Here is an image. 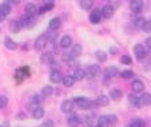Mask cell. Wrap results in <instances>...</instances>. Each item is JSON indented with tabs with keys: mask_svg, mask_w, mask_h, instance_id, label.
Segmentation results:
<instances>
[{
	"mask_svg": "<svg viewBox=\"0 0 151 127\" xmlns=\"http://www.w3.org/2000/svg\"><path fill=\"white\" fill-rule=\"evenodd\" d=\"M94 6V0H81V7L83 10H90Z\"/></svg>",
	"mask_w": 151,
	"mask_h": 127,
	"instance_id": "26",
	"label": "cell"
},
{
	"mask_svg": "<svg viewBox=\"0 0 151 127\" xmlns=\"http://www.w3.org/2000/svg\"><path fill=\"white\" fill-rule=\"evenodd\" d=\"M139 101H140V107H150L151 105V94L150 93H143V94L139 97Z\"/></svg>",
	"mask_w": 151,
	"mask_h": 127,
	"instance_id": "15",
	"label": "cell"
},
{
	"mask_svg": "<svg viewBox=\"0 0 151 127\" xmlns=\"http://www.w3.org/2000/svg\"><path fill=\"white\" fill-rule=\"evenodd\" d=\"M50 66V68H52V71H56V70H60V66H59V63H56L55 60H53L52 63L49 64Z\"/></svg>",
	"mask_w": 151,
	"mask_h": 127,
	"instance_id": "47",
	"label": "cell"
},
{
	"mask_svg": "<svg viewBox=\"0 0 151 127\" xmlns=\"http://www.w3.org/2000/svg\"><path fill=\"white\" fill-rule=\"evenodd\" d=\"M4 19H6V15H4V14H1V12H0V22H3Z\"/></svg>",
	"mask_w": 151,
	"mask_h": 127,
	"instance_id": "50",
	"label": "cell"
},
{
	"mask_svg": "<svg viewBox=\"0 0 151 127\" xmlns=\"http://www.w3.org/2000/svg\"><path fill=\"white\" fill-rule=\"evenodd\" d=\"M128 101H129V104L132 107H135V108H140V101H139V97H137L135 93H131V94L128 96Z\"/></svg>",
	"mask_w": 151,
	"mask_h": 127,
	"instance_id": "20",
	"label": "cell"
},
{
	"mask_svg": "<svg viewBox=\"0 0 151 127\" xmlns=\"http://www.w3.org/2000/svg\"><path fill=\"white\" fill-rule=\"evenodd\" d=\"M4 3H7L8 6H18L21 3V0H3Z\"/></svg>",
	"mask_w": 151,
	"mask_h": 127,
	"instance_id": "45",
	"label": "cell"
},
{
	"mask_svg": "<svg viewBox=\"0 0 151 127\" xmlns=\"http://www.w3.org/2000/svg\"><path fill=\"white\" fill-rule=\"evenodd\" d=\"M108 122H109V124H116L117 123V116L116 115H108Z\"/></svg>",
	"mask_w": 151,
	"mask_h": 127,
	"instance_id": "42",
	"label": "cell"
},
{
	"mask_svg": "<svg viewBox=\"0 0 151 127\" xmlns=\"http://www.w3.org/2000/svg\"><path fill=\"white\" fill-rule=\"evenodd\" d=\"M8 104V99L6 96H0V108H4V107Z\"/></svg>",
	"mask_w": 151,
	"mask_h": 127,
	"instance_id": "41",
	"label": "cell"
},
{
	"mask_svg": "<svg viewBox=\"0 0 151 127\" xmlns=\"http://www.w3.org/2000/svg\"><path fill=\"white\" fill-rule=\"evenodd\" d=\"M42 100H44V97H42V96H40V94H35V96H33L32 102H33V104H34V105H41Z\"/></svg>",
	"mask_w": 151,
	"mask_h": 127,
	"instance_id": "37",
	"label": "cell"
},
{
	"mask_svg": "<svg viewBox=\"0 0 151 127\" xmlns=\"http://www.w3.org/2000/svg\"><path fill=\"white\" fill-rule=\"evenodd\" d=\"M90 22L91 23H99L102 19V14H101V8H95V10H91L90 12Z\"/></svg>",
	"mask_w": 151,
	"mask_h": 127,
	"instance_id": "6",
	"label": "cell"
},
{
	"mask_svg": "<svg viewBox=\"0 0 151 127\" xmlns=\"http://www.w3.org/2000/svg\"><path fill=\"white\" fill-rule=\"evenodd\" d=\"M67 124L70 127H79V124H81V118L78 116V115H75V113H71L70 116L67 118Z\"/></svg>",
	"mask_w": 151,
	"mask_h": 127,
	"instance_id": "9",
	"label": "cell"
},
{
	"mask_svg": "<svg viewBox=\"0 0 151 127\" xmlns=\"http://www.w3.org/2000/svg\"><path fill=\"white\" fill-rule=\"evenodd\" d=\"M61 60L65 62V63H70V64L75 63V57L72 56V53H63V55H61Z\"/></svg>",
	"mask_w": 151,
	"mask_h": 127,
	"instance_id": "27",
	"label": "cell"
},
{
	"mask_svg": "<svg viewBox=\"0 0 151 127\" xmlns=\"http://www.w3.org/2000/svg\"><path fill=\"white\" fill-rule=\"evenodd\" d=\"M61 82H63V85L65 86V88H72L76 81H75V78L72 77V75H63Z\"/></svg>",
	"mask_w": 151,
	"mask_h": 127,
	"instance_id": "16",
	"label": "cell"
},
{
	"mask_svg": "<svg viewBox=\"0 0 151 127\" xmlns=\"http://www.w3.org/2000/svg\"><path fill=\"white\" fill-rule=\"evenodd\" d=\"M35 18L34 17H29V15H23V17L21 18V21H19V23H21L22 28H33V26L35 25Z\"/></svg>",
	"mask_w": 151,
	"mask_h": 127,
	"instance_id": "5",
	"label": "cell"
},
{
	"mask_svg": "<svg viewBox=\"0 0 151 127\" xmlns=\"http://www.w3.org/2000/svg\"><path fill=\"white\" fill-rule=\"evenodd\" d=\"M52 93H53L52 86H44V88H42V90H41V96H42V97H50V96H52Z\"/></svg>",
	"mask_w": 151,
	"mask_h": 127,
	"instance_id": "30",
	"label": "cell"
},
{
	"mask_svg": "<svg viewBox=\"0 0 151 127\" xmlns=\"http://www.w3.org/2000/svg\"><path fill=\"white\" fill-rule=\"evenodd\" d=\"M109 96L112 97V100H114V101H119V100H121V97H123V92L121 90H119V89H112L109 93Z\"/></svg>",
	"mask_w": 151,
	"mask_h": 127,
	"instance_id": "25",
	"label": "cell"
},
{
	"mask_svg": "<svg viewBox=\"0 0 151 127\" xmlns=\"http://www.w3.org/2000/svg\"><path fill=\"white\" fill-rule=\"evenodd\" d=\"M52 8H53V3L52 4H44L41 8H38L37 12H38V14H45V12H49Z\"/></svg>",
	"mask_w": 151,
	"mask_h": 127,
	"instance_id": "34",
	"label": "cell"
},
{
	"mask_svg": "<svg viewBox=\"0 0 151 127\" xmlns=\"http://www.w3.org/2000/svg\"><path fill=\"white\" fill-rule=\"evenodd\" d=\"M146 48L151 49V37H148V38L146 40Z\"/></svg>",
	"mask_w": 151,
	"mask_h": 127,
	"instance_id": "49",
	"label": "cell"
},
{
	"mask_svg": "<svg viewBox=\"0 0 151 127\" xmlns=\"http://www.w3.org/2000/svg\"><path fill=\"white\" fill-rule=\"evenodd\" d=\"M74 104L78 107V108H79V110H88V108L91 107L93 102L90 101L88 99H86V97H82V96H79V97H75Z\"/></svg>",
	"mask_w": 151,
	"mask_h": 127,
	"instance_id": "1",
	"label": "cell"
},
{
	"mask_svg": "<svg viewBox=\"0 0 151 127\" xmlns=\"http://www.w3.org/2000/svg\"><path fill=\"white\" fill-rule=\"evenodd\" d=\"M131 88H132V92L134 93H143L144 92V83L140 81V79H135L131 85Z\"/></svg>",
	"mask_w": 151,
	"mask_h": 127,
	"instance_id": "10",
	"label": "cell"
},
{
	"mask_svg": "<svg viewBox=\"0 0 151 127\" xmlns=\"http://www.w3.org/2000/svg\"><path fill=\"white\" fill-rule=\"evenodd\" d=\"M99 73H101V68H99L98 64H88L87 68L84 70V77L95 78L99 75Z\"/></svg>",
	"mask_w": 151,
	"mask_h": 127,
	"instance_id": "2",
	"label": "cell"
},
{
	"mask_svg": "<svg viewBox=\"0 0 151 127\" xmlns=\"http://www.w3.org/2000/svg\"><path fill=\"white\" fill-rule=\"evenodd\" d=\"M108 3H109L112 7H117L120 4V0H108Z\"/></svg>",
	"mask_w": 151,
	"mask_h": 127,
	"instance_id": "48",
	"label": "cell"
},
{
	"mask_svg": "<svg viewBox=\"0 0 151 127\" xmlns=\"http://www.w3.org/2000/svg\"><path fill=\"white\" fill-rule=\"evenodd\" d=\"M104 74H105V77H108V78H113L119 74V70H117V67H114V66H110V67L106 68Z\"/></svg>",
	"mask_w": 151,
	"mask_h": 127,
	"instance_id": "22",
	"label": "cell"
},
{
	"mask_svg": "<svg viewBox=\"0 0 151 127\" xmlns=\"http://www.w3.org/2000/svg\"><path fill=\"white\" fill-rule=\"evenodd\" d=\"M120 77L123 78V79H129V78L134 77V71H131V70H124L120 73Z\"/></svg>",
	"mask_w": 151,
	"mask_h": 127,
	"instance_id": "36",
	"label": "cell"
},
{
	"mask_svg": "<svg viewBox=\"0 0 151 127\" xmlns=\"http://www.w3.org/2000/svg\"><path fill=\"white\" fill-rule=\"evenodd\" d=\"M15 75H17V78H25V77H29V75L26 74V70H25V68H18L17 73H15Z\"/></svg>",
	"mask_w": 151,
	"mask_h": 127,
	"instance_id": "39",
	"label": "cell"
},
{
	"mask_svg": "<svg viewBox=\"0 0 151 127\" xmlns=\"http://www.w3.org/2000/svg\"><path fill=\"white\" fill-rule=\"evenodd\" d=\"M120 62L123 64H127V66H131V64H132V59H131L129 56H121Z\"/></svg>",
	"mask_w": 151,
	"mask_h": 127,
	"instance_id": "40",
	"label": "cell"
},
{
	"mask_svg": "<svg viewBox=\"0 0 151 127\" xmlns=\"http://www.w3.org/2000/svg\"><path fill=\"white\" fill-rule=\"evenodd\" d=\"M37 11H38V8L35 7V4H33V3H27L25 6V15L34 17V15L37 14Z\"/></svg>",
	"mask_w": 151,
	"mask_h": 127,
	"instance_id": "13",
	"label": "cell"
},
{
	"mask_svg": "<svg viewBox=\"0 0 151 127\" xmlns=\"http://www.w3.org/2000/svg\"><path fill=\"white\" fill-rule=\"evenodd\" d=\"M129 127H146V122L143 119H134L132 122L129 123Z\"/></svg>",
	"mask_w": 151,
	"mask_h": 127,
	"instance_id": "28",
	"label": "cell"
},
{
	"mask_svg": "<svg viewBox=\"0 0 151 127\" xmlns=\"http://www.w3.org/2000/svg\"><path fill=\"white\" fill-rule=\"evenodd\" d=\"M10 30L12 33H18L19 30L22 29V26H21V23H19V21H17V19H12V21L10 22Z\"/></svg>",
	"mask_w": 151,
	"mask_h": 127,
	"instance_id": "23",
	"label": "cell"
},
{
	"mask_svg": "<svg viewBox=\"0 0 151 127\" xmlns=\"http://www.w3.org/2000/svg\"><path fill=\"white\" fill-rule=\"evenodd\" d=\"M110 52H112L113 55H114V53H117V48H114V46H113V48H110Z\"/></svg>",
	"mask_w": 151,
	"mask_h": 127,
	"instance_id": "51",
	"label": "cell"
},
{
	"mask_svg": "<svg viewBox=\"0 0 151 127\" xmlns=\"http://www.w3.org/2000/svg\"><path fill=\"white\" fill-rule=\"evenodd\" d=\"M40 60H41V63L42 64H48L49 66L50 63H52L53 60V53L52 52H46V53H42L41 57H40Z\"/></svg>",
	"mask_w": 151,
	"mask_h": 127,
	"instance_id": "17",
	"label": "cell"
},
{
	"mask_svg": "<svg viewBox=\"0 0 151 127\" xmlns=\"http://www.w3.org/2000/svg\"><path fill=\"white\" fill-rule=\"evenodd\" d=\"M71 53H72V56L76 57L79 56L82 53V45L81 44H75V45H72V51H71Z\"/></svg>",
	"mask_w": 151,
	"mask_h": 127,
	"instance_id": "32",
	"label": "cell"
},
{
	"mask_svg": "<svg viewBox=\"0 0 151 127\" xmlns=\"http://www.w3.org/2000/svg\"><path fill=\"white\" fill-rule=\"evenodd\" d=\"M42 116H44V108L41 105H33V118L42 119Z\"/></svg>",
	"mask_w": 151,
	"mask_h": 127,
	"instance_id": "18",
	"label": "cell"
},
{
	"mask_svg": "<svg viewBox=\"0 0 151 127\" xmlns=\"http://www.w3.org/2000/svg\"><path fill=\"white\" fill-rule=\"evenodd\" d=\"M129 7L134 12H139L143 7V0H129Z\"/></svg>",
	"mask_w": 151,
	"mask_h": 127,
	"instance_id": "14",
	"label": "cell"
},
{
	"mask_svg": "<svg viewBox=\"0 0 151 127\" xmlns=\"http://www.w3.org/2000/svg\"><path fill=\"white\" fill-rule=\"evenodd\" d=\"M98 126H101V127L109 126V122H108V116H106V115H102V116L98 118Z\"/></svg>",
	"mask_w": 151,
	"mask_h": 127,
	"instance_id": "35",
	"label": "cell"
},
{
	"mask_svg": "<svg viewBox=\"0 0 151 127\" xmlns=\"http://www.w3.org/2000/svg\"><path fill=\"white\" fill-rule=\"evenodd\" d=\"M60 46L61 48H64V49H67V48H70V46H72V37L68 34L63 36L61 37V40H60Z\"/></svg>",
	"mask_w": 151,
	"mask_h": 127,
	"instance_id": "11",
	"label": "cell"
},
{
	"mask_svg": "<svg viewBox=\"0 0 151 127\" xmlns=\"http://www.w3.org/2000/svg\"><path fill=\"white\" fill-rule=\"evenodd\" d=\"M94 127H101V126H98V124H97V126H94Z\"/></svg>",
	"mask_w": 151,
	"mask_h": 127,
	"instance_id": "53",
	"label": "cell"
},
{
	"mask_svg": "<svg viewBox=\"0 0 151 127\" xmlns=\"http://www.w3.org/2000/svg\"><path fill=\"white\" fill-rule=\"evenodd\" d=\"M95 104L97 105H101V107H106L109 104V97L105 94H99L97 99H95Z\"/></svg>",
	"mask_w": 151,
	"mask_h": 127,
	"instance_id": "19",
	"label": "cell"
},
{
	"mask_svg": "<svg viewBox=\"0 0 151 127\" xmlns=\"http://www.w3.org/2000/svg\"><path fill=\"white\" fill-rule=\"evenodd\" d=\"M49 79H50V82H52V83H60V82H61V79H63V75H61L60 70L50 71Z\"/></svg>",
	"mask_w": 151,
	"mask_h": 127,
	"instance_id": "12",
	"label": "cell"
},
{
	"mask_svg": "<svg viewBox=\"0 0 151 127\" xmlns=\"http://www.w3.org/2000/svg\"><path fill=\"white\" fill-rule=\"evenodd\" d=\"M134 52H135V56L139 60H143L144 57L147 56V48H146L143 44H136V45L134 46Z\"/></svg>",
	"mask_w": 151,
	"mask_h": 127,
	"instance_id": "3",
	"label": "cell"
},
{
	"mask_svg": "<svg viewBox=\"0 0 151 127\" xmlns=\"http://www.w3.org/2000/svg\"><path fill=\"white\" fill-rule=\"evenodd\" d=\"M143 22H144L143 18H137V19H135V26L140 29V28H142V25H143Z\"/></svg>",
	"mask_w": 151,
	"mask_h": 127,
	"instance_id": "46",
	"label": "cell"
},
{
	"mask_svg": "<svg viewBox=\"0 0 151 127\" xmlns=\"http://www.w3.org/2000/svg\"><path fill=\"white\" fill-rule=\"evenodd\" d=\"M0 127H3V126H0Z\"/></svg>",
	"mask_w": 151,
	"mask_h": 127,
	"instance_id": "54",
	"label": "cell"
},
{
	"mask_svg": "<svg viewBox=\"0 0 151 127\" xmlns=\"http://www.w3.org/2000/svg\"><path fill=\"white\" fill-rule=\"evenodd\" d=\"M0 12L7 17V15L11 12V6H8L7 3H4V1H3V3L0 4Z\"/></svg>",
	"mask_w": 151,
	"mask_h": 127,
	"instance_id": "29",
	"label": "cell"
},
{
	"mask_svg": "<svg viewBox=\"0 0 151 127\" xmlns=\"http://www.w3.org/2000/svg\"><path fill=\"white\" fill-rule=\"evenodd\" d=\"M4 45H6V48H7V49H11V51L17 48V44H15V42L12 41L10 37H6V40H4Z\"/></svg>",
	"mask_w": 151,
	"mask_h": 127,
	"instance_id": "31",
	"label": "cell"
},
{
	"mask_svg": "<svg viewBox=\"0 0 151 127\" xmlns=\"http://www.w3.org/2000/svg\"><path fill=\"white\" fill-rule=\"evenodd\" d=\"M95 57L99 60V62H105L106 60V53L104 51H97L95 52Z\"/></svg>",
	"mask_w": 151,
	"mask_h": 127,
	"instance_id": "38",
	"label": "cell"
},
{
	"mask_svg": "<svg viewBox=\"0 0 151 127\" xmlns=\"http://www.w3.org/2000/svg\"><path fill=\"white\" fill-rule=\"evenodd\" d=\"M46 44H48V36H46V34H41V36H38V37L35 38L34 48L37 51H42L46 46Z\"/></svg>",
	"mask_w": 151,
	"mask_h": 127,
	"instance_id": "4",
	"label": "cell"
},
{
	"mask_svg": "<svg viewBox=\"0 0 151 127\" xmlns=\"http://www.w3.org/2000/svg\"><path fill=\"white\" fill-rule=\"evenodd\" d=\"M60 25H61V22L59 18H52L49 21V30H59Z\"/></svg>",
	"mask_w": 151,
	"mask_h": 127,
	"instance_id": "24",
	"label": "cell"
},
{
	"mask_svg": "<svg viewBox=\"0 0 151 127\" xmlns=\"http://www.w3.org/2000/svg\"><path fill=\"white\" fill-rule=\"evenodd\" d=\"M74 100H64L63 102H61V111H63L64 113H71L72 111H74Z\"/></svg>",
	"mask_w": 151,
	"mask_h": 127,
	"instance_id": "7",
	"label": "cell"
},
{
	"mask_svg": "<svg viewBox=\"0 0 151 127\" xmlns=\"http://www.w3.org/2000/svg\"><path fill=\"white\" fill-rule=\"evenodd\" d=\"M41 127H55V123H53L50 119H46L45 122H42Z\"/></svg>",
	"mask_w": 151,
	"mask_h": 127,
	"instance_id": "43",
	"label": "cell"
},
{
	"mask_svg": "<svg viewBox=\"0 0 151 127\" xmlns=\"http://www.w3.org/2000/svg\"><path fill=\"white\" fill-rule=\"evenodd\" d=\"M72 77L75 78V81H83L84 79V70L81 67H76L74 70V75Z\"/></svg>",
	"mask_w": 151,
	"mask_h": 127,
	"instance_id": "21",
	"label": "cell"
},
{
	"mask_svg": "<svg viewBox=\"0 0 151 127\" xmlns=\"http://www.w3.org/2000/svg\"><path fill=\"white\" fill-rule=\"evenodd\" d=\"M45 1V4H52L53 3V0H44Z\"/></svg>",
	"mask_w": 151,
	"mask_h": 127,
	"instance_id": "52",
	"label": "cell"
},
{
	"mask_svg": "<svg viewBox=\"0 0 151 127\" xmlns=\"http://www.w3.org/2000/svg\"><path fill=\"white\" fill-rule=\"evenodd\" d=\"M101 14H102V18H106V19H109L114 15V7H112L110 4H106L104 6L101 10Z\"/></svg>",
	"mask_w": 151,
	"mask_h": 127,
	"instance_id": "8",
	"label": "cell"
},
{
	"mask_svg": "<svg viewBox=\"0 0 151 127\" xmlns=\"http://www.w3.org/2000/svg\"><path fill=\"white\" fill-rule=\"evenodd\" d=\"M142 30H143L144 33H151V21L150 19H144L143 25H142Z\"/></svg>",
	"mask_w": 151,
	"mask_h": 127,
	"instance_id": "33",
	"label": "cell"
},
{
	"mask_svg": "<svg viewBox=\"0 0 151 127\" xmlns=\"http://www.w3.org/2000/svg\"><path fill=\"white\" fill-rule=\"evenodd\" d=\"M84 127H93V119L90 116L84 118Z\"/></svg>",
	"mask_w": 151,
	"mask_h": 127,
	"instance_id": "44",
	"label": "cell"
}]
</instances>
